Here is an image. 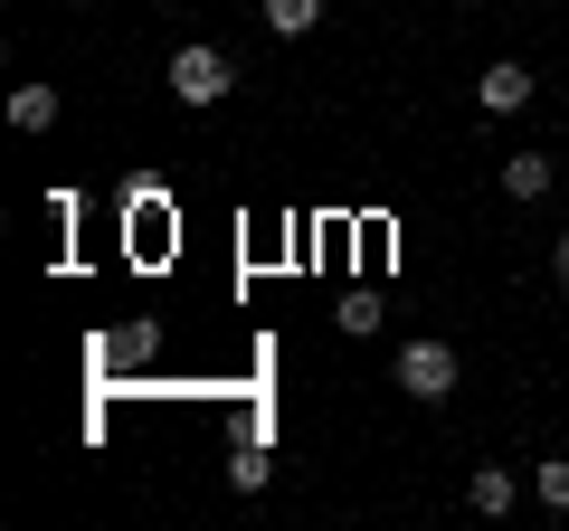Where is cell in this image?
Here are the masks:
<instances>
[{
  "label": "cell",
  "mask_w": 569,
  "mask_h": 531,
  "mask_svg": "<svg viewBox=\"0 0 569 531\" xmlns=\"http://www.w3.org/2000/svg\"><path fill=\"white\" fill-rule=\"evenodd\" d=\"M104 351H114V361H152V351H162V323H133V332H114Z\"/></svg>",
  "instance_id": "cell-10"
},
{
  "label": "cell",
  "mask_w": 569,
  "mask_h": 531,
  "mask_svg": "<svg viewBox=\"0 0 569 531\" xmlns=\"http://www.w3.org/2000/svg\"><path fill=\"white\" fill-rule=\"evenodd\" d=\"M466 503H475V512H512V465H475Z\"/></svg>",
  "instance_id": "cell-8"
},
{
  "label": "cell",
  "mask_w": 569,
  "mask_h": 531,
  "mask_svg": "<svg viewBox=\"0 0 569 531\" xmlns=\"http://www.w3.org/2000/svg\"><path fill=\"white\" fill-rule=\"evenodd\" d=\"M475 104H485V114H522V104H531V67L522 58H493L485 77H475Z\"/></svg>",
  "instance_id": "cell-3"
},
{
  "label": "cell",
  "mask_w": 569,
  "mask_h": 531,
  "mask_svg": "<svg viewBox=\"0 0 569 531\" xmlns=\"http://www.w3.org/2000/svg\"><path fill=\"white\" fill-rule=\"evenodd\" d=\"M257 20L276 29V39H305V29L323 20V0H257Z\"/></svg>",
  "instance_id": "cell-6"
},
{
  "label": "cell",
  "mask_w": 569,
  "mask_h": 531,
  "mask_svg": "<svg viewBox=\"0 0 569 531\" xmlns=\"http://www.w3.org/2000/svg\"><path fill=\"white\" fill-rule=\"evenodd\" d=\"M550 275H560V285H569V228H560V247H550Z\"/></svg>",
  "instance_id": "cell-12"
},
{
  "label": "cell",
  "mask_w": 569,
  "mask_h": 531,
  "mask_svg": "<svg viewBox=\"0 0 569 531\" xmlns=\"http://www.w3.org/2000/svg\"><path fill=\"white\" fill-rule=\"evenodd\" d=\"M531 493H541L550 512H569V455H541V465H531Z\"/></svg>",
  "instance_id": "cell-9"
},
{
  "label": "cell",
  "mask_w": 569,
  "mask_h": 531,
  "mask_svg": "<svg viewBox=\"0 0 569 531\" xmlns=\"http://www.w3.org/2000/svg\"><path fill=\"white\" fill-rule=\"evenodd\" d=\"M399 389L418 409H447L456 399V351L447 342H399Z\"/></svg>",
  "instance_id": "cell-2"
},
{
  "label": "cell",
  "mask_w": 569,
  "mask_h": 531,
  "mask_svg": "<svg viewBox=\"0 0 569 531\" xmlns=\"http://www.w3.org/2000/svg\"><path fill=\"white\" fill-rule=\"evenodd\" d=\"M67 10H96V0H67Z\"/></svg>",
  "instance_id": "cell-13"
},
{
  "label": "cell",
  "mask_w": 569,
  "mask_h": 531,
  "mask_svg": "<svg viewBox=\"0 0 569 531\" xmlns=\"http://www.w3.org/2000/svg\"><path fill=\"white\" fill-rule=\"evenodd\" d=\"M550 181H560L550 152H512V162H503V190H512V200H550Z\"/></svg>",
  "instance_id": "cell-4"
},
{
  "label": "cell",
  "mask_w": 569,
  "mask_h": 531,
  "mask_svg": "<svg viewBox=\"0 0 569 531\" xmlns=\"http://www.w3.org/2000/svg\"><path fill=\"white\" fill-rule=\"evenodd\" d=\"M10 123H20V133H48V123H58V86H20V96H10Z\"/></svg>",
  "instance_id": "cell-7"
},
{
  "label": "cell",
  "mask_w": 569,
  "mask_h": 531,
  "mask_svg": "<svg viewBox=\"0 0 569 531\" xmlns=\"http://www.w3.org/2000/svg\"><path fill=\"white\" fill-rule=\"evenodd\" d=\"M266 474H276V455H266V437H257V428H238V447H228V484H238V493H257Z\"/></svg>",
  "instance_id": "cell-5"
},
{
  "label": "cell",
  "mask_w": 569,
  "mask_h": 531,
  "mask_svg": "<svg viewBox=\"0 0 569 531\" xmlns=\"http://www.w3.org/2000/svg\"><path fill=\"white\" fill-rule=\"evenodd\" d=\"M332 323H342V332H380V294H342V313H332Z\"/></svg>",
  "instance_id": "cell-11"
},
{
  "label": "cell",
  "mask_w": 569,
  "mask_h": 531,
  "mask_svg": "<svg viewBox=\"0 0 569 531\" xmlns=\"http://www.w3.org/2000/svg\"><path fill=\"white\" fill-rule=\"evenodd\" d=\"M228 86H238V58H228V48L190 39L181 58H171V96H181V104H219Z\"/></svg>",
  "instance_id": "cell-1"
}]
</instances>
